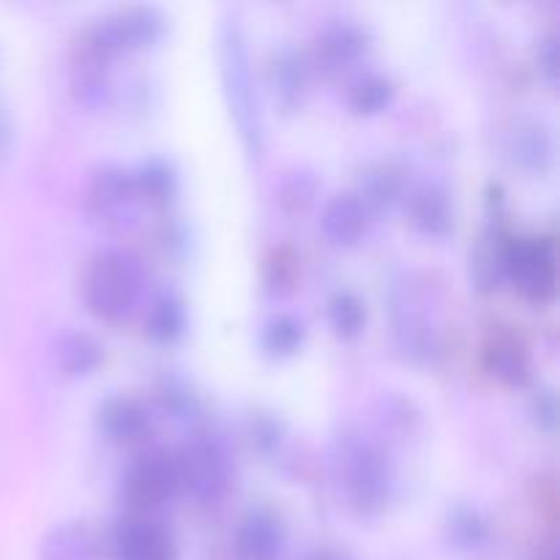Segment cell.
Here are the masks:
<instances>
[{
  "label": "cell",
  "mask_w": 560,
  "mask_h": 560,
  "mask_svg": "<svg viewBox=\"0 0 560 560\" xmlns=\"http://www.w3.org/2000/svg\"><path fill=\"white\" fill-rule=\"evenodd\" d=\"M334 479L345 503L361 517H375L392 498V470L386 454L370 438L350 432L334 448Z\"/></svg>",
  "instance_id": "cell-1"
},
{
  "label": "cell",
  "mask_w": 560,
  "mask_h": 560,
  "mask_svg": "<svg viewBox=\"0 0 560 560\" xmlns=\"http://www.w3.org/2000/svg\"><path fill=\"white\" fill-rule=\"evenodd\" d=\"M219 71H222L224 98H228L230 115H233L244 148L252 156L262 153V120L260 104H257L255 74H252L249 47L241 31L238 20L230 16L219 25Z\"/></svg>",
  "instance_id": "cell-2"
},
{
  "label": "cell",
  "mask_w": 560,
  "mask_h": 560,
  "mask_svg": "<svg viewBox=\"0 0 560 560\" xmlns=\"http://www.w3.org/2000/svg\"><path fill=\"white\" fill-rule=\"evenodd\" d=\"M142 293V266L131 252L102 249L88 262L82 295L88 310L102 320H120L135 310Z\"/></svg>",
  "instance_id": "cell-3"
},
{
  "label": "cell",
  "mask_w": 560,
  "mask_h": 560,
  "mask_svg": "<svg viewBox=\"0 0 560 560\" xmlns=\"http://www.w3.org/2000/svg\"><path fill=\"white\" fill-rule=\"evenodd\" d=\"M167 20L153 5H131V9H120L115 14L102 16L91 31L85 33L82 42V55L102 63H113L120 55L137 52L151 44H156L164 36Z\"/></svg>",
  "instance_id": "cell-4"
},
{
  "label": "cell",
  "mask_w": 560,
  "mask_h": 560,
  "mask_svg": "<svg viewBox=\"0 0 560 560\" xmlns=\"http://www.w3.org/2000/svg\"><path fill=\"white\" fill-rule=\"evenodd\" d=\"M142 202L131 170L104 164L91 175L85 189V211L96 224L107 230H124L135 222L137 206Z\"/></svg>",
  "instance_id": "cell-5"
},
{
  "label": "cell",
  "mask_w": 560,
  "mask_h": 560,
  "mask_svg": "<svg viewBox=\"0 0 560 560\" xmlns=\"http://www.w3.org/2000/svg\"><path fill=\"white\" fill-rule=\"evenodd\" d=\"M175 479L178 490L191 495L200 503H213L228 487V463L222 448L206 438L184 443L178 454H173Z\"/></svg>",
  "instance_id": "cell-6"
},
{
  "label": "cell",
  "mask_w": 560,
  "mask_h": 560,
  "mask_svg": "<svg viewBox=\"0 0 560 560\" xmlns=\"http://www.w3.org/2000/svg\"><path fill=\"white\" fill-rule=\"evenodd\" d=\"M503 271L534 301L556 293V252L547 238H514L503 252Z\"/></svg>",
  "instance_id": "cell-7"
},
{
  "label": "cell",
  "mask_w": 560,
  "mask_h": 560,
  "mask_svg": "<svg viewBox=\"0 0 560 560\" xmlns=\"http://www.w3.org/2000/svg\"><path fill=\"white\" fill-rule=\"evenodd\" d=\"M178 492L173 454L162 448L142 452L124 476V498L137 512H153Z\"/></svg>",
  "instance_id": "cell-8"
},
{
  "label": "cell",
  "mask_w": 560,
  "mask_h": 560,
  "mask_svg": "<svg viewBox=\"0 0 560 560\" xmlns=\"http://www.w3.org/2000/svg\"><path fill=\"white\" fill-rule=\"evenodd\" d=\"M394 337L399 350L410 361H432L441 350V334L432 317L419 306L416 293L402 288V295H394Z\"/></svg>",
  "instance_id": "cell-9"
},
{
  "label": "cell",
  "mask_w": 560,
  "mask_h": 560,
  "mask_svg": "<svg viewBox=\"0 0 560 560\" xmlns=\"http://www.w3.org/2000/svg\"><path fill=\"white\" fill-rule=\"evenodd\" d=\"M282 545V525L266 509L246 512L235 530V558L238 560H279Z\"/></svg>",
  "instance_id": "cell-10"
},
{
  "label": "cell",
  "mask_w": 560,
  "mask_h": 560,
  "mask_svg": "<svg viewBox=\"0 0 560 560\" xmlns=\"http://www.w3.org/2000/svg\"><path fill=\"white\" fill-rule=\"evenodd\" d=\"M370 217L372 213L366 211V206L359 200L355 191H342V195H334L323 206L320 230L331 244L353 246L364 238L366 228H370Z\"/></svg>",
  "instance_id": "cell-11"
},
{
  "label": "cell",
  "mask_w": 560,
  "mask_h": 560,
  "mask_svg": "<svg viewBox=\"0 0 560 560\" xmlns=\"http://www.w3.org/2000/svg\"><path fill=\"white\" fill-rule=\"evenodd\" d=\"M408 202V217L419 233L430 235V238H443L454 224V206L448 191L441 184H419L416 189L408 191L405 197Z\"/></svg>",
  "instance_id": "cell-12"
},
{
  "label": "cell",
  "mask_w": 560,
  "mask_h": 560,
  "mask_svg": "<svg viewBox=\"0 0 560 560\" xmlns=\"http://www.w3.org/2000/svg\"><path fill=\"white\" fill-rule=\"evenodd\" d=\"M364 49L366 33L353 22H337L315 38V63L326 74H337V71L350 69L364 55Z\"/></svg>",
  "instance_id": "cell-13"
},
{
  "label": "cell",
  "mask_w": 560,
  "mask_h": 560,
  "mask_svg": "<svg viewBox=\"0 0 560 560\" xmlns=\"http://www.w3.org/2000/svg\"><path fill=\"white\" fill-rule=\"evenodd\" d=\"M118 560H175L173 536L151 520H129L118 530Z\"/></svg>",
  "instance_id": "cell-14"
},
{
  "label": "cell",
  "mask_w": 560,
  "mask_h": 560,
  "mask_svg": "<svg viewBox=\"0 0 560 560\" xmlns=\"http://www.w3.org/2000/svg\"><path fill=\"white\" fill-rule=\"evenodd\" d=\"M268 82H271V93L282 109H295L304 104L306 91H310V63L304 55L295 49H279L271 58V69H268Z\"/></svg>",
  "instance_id": "cell-15"
},
{
  "label": "cell",
  "mask_w": 560,
  "mask_h": 560,
  "mask_svg": "<svg viewBox=\"0 0 560 560\" xmlns=\"http://www.w3.org/2000/svg\"><path fill=\"white\" fill-rule=\"evenodd\" d=\"M485 364L498 381L520 386L528 381L530 355L523 339L514 334H492L490 342L485 345Z\"/></svg>",
  "instance_id": "cell-16"
},
{
  "label": "cell",
  "mask_w": 560,
  "mask_h": 560,
  "mask_svg": "<svg viewBox=\"0 0 560 560\" xmlns=\"http://www.w3.org/2000/svg\"><path fill=\"white\" fill-rule=\"evenodd\" d=\"M148 424H151V416L131 397H115L98 410V427L113 443L137 441L145 435Z\"/></svg>",
  "instance_id": "cell-17"
},
{
  "label": "cell",
  "mask_w": 560,
  "mask_h": 560,
  "mask_svg": "<svg viewBox=\"0 0 560 560\" xmlns=\"http://www.w3.org/2000/svg\"><path fill=\"white\" fill-rule=\"evenodd\" d=\"M514 164L525 170H545L552 159V135L536 120H520L506 145Z\"/></svg>",
  "instance_id": "cell-18"
},
{
  "label": "cell",
  "mask_w": 560,
  "mask_h": 560,
  "mask_svg": "<svg viewBox=\"0 0 560 560\" xmlns=\"http://www.w3.org/2000/svg\"><path fill=\"white\" fill-rule=\"evenodd\" d=\"M102 361V345L85 331H66L55 342V364L69 377H82L93 372Z\"/></svg>",
  "instance_id": "cell-19"
},
{
  "label": "cell",
  "mask_w": 560,
  "mask_h": 560,
  "mask_svg": "<svg viewBox=\"0 0 560 560\" xmlns=\"http://www.w3.org/2000/svg\"><path fill=\"white\" fill-rule=\"evenodd\" d=\"M359 200L364 202L366 211H386L402 197V178L392 164H372L364 170L359 186Z\"/></svg>",
  "instance_id": "cell-20"
},
{
  "label": "cell",
  "mask_w": 560,
  "mask_h": 560,
  "mask_svg": "<svg viewBox=\"0 0 560 560\" xmlns=\"http://www.w3.org/2000/svg\"><path fill=\"white\" fill-rule=\"evenodd\" d=\"M392 96H394L392 80L377 74V71H366V74L355 77V82L350 85L348 104L355 109V113L372 115V113H381V109L392 102Z\"/></svg>",
  "instance_id": "cell-21"
},
{
  "label": "cell",
  "mask_w": 560,
  "mask_h": 560,
  "mask_svg": "<svg viewBox=\"0 0 560 560\" xmlns=\"http://www.w3.org/2000/svg\"><path fill=\"white\" fill-rule=\"evenodd\" d=\"M304 323L293 315H279L262 328L260 345L271 355H290L304 342Z\"/></svg>",
  "instance_id": "cell-22"
},
{
  "label": "cell",
  "mask_w": 560,
  "mask_h": 560,
  "mask_svg": "<svg viewBox=\"0 0 560 560\" xmlns=\"http://www.w3.org/2000/svg\"><path fill=\"white\" fill-rule=\"evenodd\" d=\"M328 323H331L334 334L342 339L359 337L361 328L366 323V310L361 304L359 295L353 293H337L328 301Z\"/></svg>",
  "instance_id": "cell-23"
},
{
  "label": "cell",
  "mask_w": 560,
  "mask_h": 560,
  "mask_svg": "<svg viewBox=\"0 0 560 560\" xmlns=\"http://www.w3.org/2000/svg\"><path fill=\"white\" fill-rule=\"evenodd\" d=\"M148 331L156 339H175L184 331V306L173 295H159L148 310Z\"/></svg>",
  "instance_id": "cell-24"
},
{
  "label": "cell",
  "mask_w": 560,
  "mask_h": 560,
  "mask_svg": "<svg viewBox=\"0 0 560 560\" xmlns=\"http://www.w3.org/2000/svg\"><path fill=\"white\" fill-rule=\"evenodd\" d=\"M137 191H140L142 202H167L175 189V178L170 173L167 164L148 162L135 173Z\"/></svg>",
  "instance_id": "cell-25"
},
{
  "label": "cell",
  "mask_w": 560,
  "mask_h": 560,
  "mask_svg": "<svg viewBox=\"0 0 560 560\" xmlns=\"http://www.w3.org/2000/svg\"><path fill=\"white\" fill-rule=\"evenodd\" d=\"M487 530L485 523L479 520V514L470 512V509H459L457 514L452 517V539L457 541L459 547H476L479 541H485Z\"/></svg>",
  "instance_id": "cell-26"
},
{
  "label": "cell",
  "mask_w": 560,
  "mask_h": 560,
  "mask_svg": "<svg viewBox=\"0 0 560 560\" xmlns=\"http://www.w3.org/2000/svg\"><path fill=\"white\" fill-rule=\"evenodd\" d=\"M304 180H306L304 173H295L293 178L284 180L282 202L293 200V208H304L306 202L312 200V195H315V186H306V189H301V184H304Z\"/></svg>",
  "instance_id": "cell-27"
},
{
  "label": "cell",
  "mask_w": 560,
  "mask_h": 560,
  "mask_svg": "<svg viewBox=\"0 0 560 560\" xmlns=\"http://www.w3.org/2000/svg\"><path fill=\"white\" fill-rule=\"evenodd\" d=\"M539 66L545 69L547 80L556 82V77H558V36L556 33H550V36L539 44Z\"/></svg>",
  "instance_id": "cell-28"
},
{
  "label": "cell",
  "mask_w": 560,
  "mask_h": 560,
  "mask_svg": "<svg viewBox=\"0 0 560 560\" xmlns=\"http://www.w3.org/2000/svg\"><path fill=\"white\" fill-rule=\"evenodd\" d=\"M534 405H536V419L545 424V430H552V427H556V397H552L550 392H545L534 399Z\"/></svg>",
  "instance_id": "cell-29"
},
{
  "label": "cell",
  "mask_w": 560,
  "mask_h": 560,
  "mask_svg": "<svg viewBox=\"0 0 560 560\" xmlns=\"http://www.w3.org/2000/svg\"><path fill=\"white\" fill-rule=\"evenodd\" d=\"M11 148V118L5 113V107L0 104V156Z\"/></svg>",
  "instance_id": "cell-30"
},
{
  "label": "cell",
  "mask_w": 560,
  "mask_h": 560,
  "mask_svg": "<svg viewBox=\"0 0 560 560\" xmlns=\"http://www.w3.org/2000/svg\"><path fill=\"white\" fill-rule=\"evenodd\" d=\"M545 560H556V552H550V556H547Z\"/></svg>",
  "instance_id": "cell-31"
}]
</instances>
